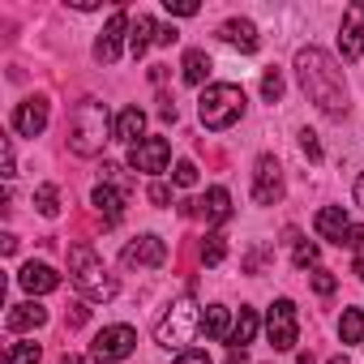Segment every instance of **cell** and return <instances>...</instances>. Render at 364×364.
Returning a JSON list of instances; mask_svg holds the SVG:
<instances>
[{
    "instance_id": "8",
    "label": "cell",
    "mask_w": 364,
    "mask_h": 364,
    "mask_svg": "<svg viewBox=\"0 0 364 364\" xmlns=\"http://www.w3.org/2000/svg\"><path fill=\"white\" fill-rule=\"evenodd\" d=\"M167 159H171V141L167 137H146V141L129 146V167L133 171L159 176V171H167Z\"/></svg>"
},
{
    "instance_id": "24",
    "label": "cell",
    "mask_w": 364,
    "mask_h": 364,
    "mask_svg": "<svg viewBox=\"0 0 364 364\" xmlns=\"http://www.w3.org/2000/svg\"><path fill=\"white\" fill-rule=\"evenodd\" d=\"M232 317H228V309L223 304H210L206 309V317H202V330H206V338H219V343H228V334H232Z\"/></svg>"
},
{
    "instance_id": "41",
    "label": "cell",
    "mask_w": 364,
    "mask_h": 364,
    "mask_svg": "<svg viewBox=\"0 0 364 364\" xmlns=\"http://www.w3.org/2000/svg\"><path fill=\"white\" fill-rule=\"evenodd\" d=\"M351 274H355V279H364V249L355 253V262H351Z\"/></svg>"
},
{
    "instance_id": "38",
    "label": "cell",
    "mask_w": 364,
    "mask_h": 364,
    "mask_svg": "<svg viewBox=\"0 0 364 364\" xmlns=\"http://www.w3.org/2000/svg\"><path fill=\"white\" fill-rule=\"evenodd\" d=\"M176 39H180V31H176V26H159V39H154V43H163V48H171Z\"/></svg>"
},
{
    "instance_id": "45",
    "label": "cell",
    "mask_w": 364,
    "mask_h": 364,
    "mask_svg": "<svg viewBox=\"0 0 364 364\" xmlns=\"http://www.w3.org/2000/svg\"><path fill=\"white\" fill-rule=\"evenodd\" d=\"M300 364H317V360H313V355H309V351H300Z\"/></svg>"
},
{
    "instance_id": "11",
    "label": "cell",
    "mask_w": 364,
    "mask_h": 364,
    "mask_svg": "<svg viewBox=\"0 0 364 364\" xmlns=\"http://www.w3.org/2000/svg\"><path fill=\"white\" fill-rule=\"evenodd\" d=\"M338 52H343V60H360V52H364V0H360V5H347V9H343Z\"/></svg>"
},
{
    "instance_id": "46",
    "label": "cell",
    "mask_w": 364,
    "mask_h": 364,
    "mask_svg": "<svg viewBox=\"0 0 364 364\" xmlns=\"http://www.w3.org/2000/svg\"><path fill=\"white\" fill-rule=\"evenodd\" d=\"M330 364H347V355H330Z\"/></svg>"
},
{
    "instance_id": "18",
    "label": "cell",
    "mask_w": 364,
    "mask_h": 364,
    "mask_svg": "<svg viewBox=\"0 0 364 364\" xmlns=\"http://www.w3.org/2000/svg\"><path fill=\"white\" fill-rule=\"evenodd\" d=\"M43 321H48V309L35 304V300H31V304H14L9 317H5V326H9L14 334H22V330H39Z\"/></svg>"
},
{
    "instance_id": "44",
    "label": "cell",
    "mask_w": 364,
    "mask_h": 364,
    "mask_svg": "<svg viewBox=\"0 0 364 364\" xmlns=\"http://www.w3.org/2000/svg\"><path fill=\"white\" fill-rule=\"evenodd\" d=\"M60 364H86L82 355H60Z\"/></svg>"
},
{
    "instance_id": "5",
    "label": "cell",
    "mask_w": 364,
    "mask_h": 364,
    "mask_svg": "<svg viewBox=\"0 0 364 364\" xmlns=\"http://www.w3.org/2000/svg\"><path fill=\"white\" fill-rule=\"evenodd\" d=\"M198 330H202V317H198V304H193V296H180V300H171V309L163 313V321H159V330H154V343L159 347H189L193 338H198Z\"/></svg>"
},
{
    "instance_id": "30",
    "label": "cell",
    "mask_w": 364,
    "mask_h": 364,
    "mask_svg": "<svg viewBox=\"0 0 364 364\" xmlns=\"http://www.w3.org/2000/svg\"><path fill=\"white\" fill-rule=\"evenodd\" d=\"M262 99H266V103H279V99H283V73H279V69H266V77H262Z\"/></svg>"
},
{
    "instance_id": "6",
    "label": "cell",
    "mask_w": 364,
    "mask_h": 364,
    "mask_svg": "<svg viewBox=\"0 0 364 364\" xmlns=\"http://www.w3.org/2000/svg\"><path fill=\"white\" fill-rule=\"evenodd\" d=\"M266 334H270V347H274V351H291V347H296L300 321H296V304H291L287 296L270 304V313H266Z\"/></svg>"
},
{
    "instance_id": "20",
    "label": "cell",
    "mask_w": 364,
    "mask_h": 364,
    "mask_svg": "<svg viewBox=\"0 0 364 364\" xmlns=\"http://www.w3.org/2000/svg\"><path fill=\"white\" fill-rule=\"evenodd\" d=\"M141 129H146V112H141V107H124V112L116 116V129H112V137H116V141H129V146H137Z\"/></svg>"
},
{
    "instance_id": "35",
    "label": "cell",
    "mask_w": 364,
    "mask_h": 364,
    "mask_svg": "<svg viewBox=\"0 0 364 364\" xmlns=\"http://www.w3.org/2000/svg\"><path fill=\"white\" fill-rule=\"evenodd\" d=\"M146 198H150L154 206H167V202H171V189L163 185V180H154V185H150V193H146Z\"/></svg>"
},
{
    "instance_id": "34",
    "label": "cell",
    "mask_w": 364,
    "mask_h": 364,
    "mask_svg": "<svg viewBox=\"0 0 364 364\" xmlns=\"http://www.w3.org/2000/svg\"><path fill=\"white\" fill-rule=\"evenodd\" d=\"M86 321H90V309H86L82 300H77V304H69V313H65V326H69V330H77V326H86Z\"/></svg>"
},
{
    "instance_id": "29",
    "label": "cell",
    "mask_w": 364,
    "mask_h": 364,
    "mask_svg": "<svg viewBox=\"0 0 364 364\" xmlns=\"http://www.w3.org/2000/svg\"><path fill=\"white\" fill-rule=\"evenodd\" d=\"M39 355H43V347H39V343H9L5 364H39Z\"/></svg>"
},
{
    "instance_id": "2",
    "label": "cell",
    "mask_w": 364,
    "mask_h": 364,
    "mask_svg": "<svg viewBox=\"0 0 364 364\" xmlns=\"http://www.w3.org/2000/svg\"><path fill=\"white\" fill-rule=\"evenodd\" d=\"M112 129H116V124L107 120V103H99V99H77L73 112H69V150L82 154V159H95V154L103 150V141H107Z\"/></svg>"
},
{
    "instance_id": "12",
    "label": "cell",
    "mask_w": 364,
    "mask_h": 364,
    "mask_svg": "<svg viewBox=\"0 0 364 364\" xmlns=\"http://www.w3.org/2000/svg\"><path fill=\"white\" fill-rule=\"evenodd\" d=\"M124 31H129V14H124V9H116V14L107 18V26H103V35H99V43H95V60H99V65H116V56H120V39H124Z\"/></svg>"
},
{
    "instance_id": "42",
    "label": "cell",
    "mask_w": 364,
    "mask_h": 364,
    "mask_svg": "<svg viewBox=\"0 0 364 364\" xmlns=\"http://www.w3.org/2000/svg\"><path fill=\"white\" fill-rule=\"evenodd\" d=\"M355 202L364 206V171H360V180H355Z\"/></svg>"
},
{
    "instance_id": "37",
    "label": "cell",
    "mask_w": 364,
    "mask_h": 364,
    "mask_svg": "<svg viewBox=\"0 0 364 364\" xmlns=\"http://www.w3.org/2000/svg\"><path fill=\"white\" fill-rule=\"evenodd\" d=\"M167 14H176V18H193L198 5H193V0H185V5H171V0H167Z\"/></svg>"
},
{
    "instance_id": "3",
    "label": "cell",
    "mask_w": 364,
    "mask_h": 364,
    "mask_svg": "<svg viewBox=\"0 0 364 364\" xmlns=\"http://www.w3.org/2000/svg\"><path fill=\"white\" fill-rule=\"evenodd\" d=\"M69 274H73V283H77V291L86 296V300H112L116 296V279L107 274V266L99 262V253L86 245V240H77V245H69Z\"/></svg>"
},
{
    "instance_id": "16",
    "label": "cell",
    "mask_w": 364,
    "mask_h": 364,
    "mask_svg": "<svg viewBox=\"0 0 364 364\" xmlns=\"http://www.w3.org/2000/svg\"><path fill=\"white\" fill-rule=\"evenodd\" d=\"M313 228H317V236H321V240H330V245H343V240H347V232H351V223H347L343 206H321V210H317V219H313Z\"/></svg>"
},
{
    "instance_id": "23",
    "label": "cell",
    "mask_w": 364,
    "mask_h": 364,
    "mask_svg": "<svg viewBox=\"0 0 364 364\" xmlns=\"http://www.w3.org/2000/svg\"><path fill=\"white\" fill-rule=\"evenodd\" d=\"M283 245H291V262L300 266V270H309V266H317V245H309L296 228H287L283 232Z\"/></svg>"
},
{
    "instance_id": "43",
    "label": "cell",
    "mask_w": 364,
    "mask_h": 364,
    "mask_svg": "<svg viewBox=\"0 0 364 364\" xmlns=\"http://www.w3.org/2000/svg\"><path fill=\"white\" fill-rule=\"evenodd\" d=\"M228 364H249V355H245V351H232V355H228Z\"/></svg>"
},
{
    "instance_id": "21",
    "label": "cell",
    "mask_w": 364,
    "mask_h": 364,
    "mask_svg": "<svg viewBox=\"0 0 364 364\" xmlns=\"http://www.w3.org/2000/svg\"><path fill=\"white\" fill-rule=\"evenodd\" d=\"M202 215H206L215 228H223V223L232 219V193H228L223 185H215V189L202 198Z\"/></svg>"
},
{
    "instance_id": "40",
    "label": "cell",
    "mask_w": 364,
    "mask_h": 364,
    "mask_svg": "<svg viewBox=\"0 0 364 364\" xmlns=\"http://www.w3.org/2000/svg\"><path fill=\"white\" fill-rule=\"evenodd\" d=\"M159 116H163V120H171V124H176V103H171V99H167V95H163V99H159Z\"/></svg>"
},
{
    "instance_id": "17",
    "label": "cell",
    "mask_w": 364,
    "mask_h": 364,
    "mask_svg": "<svg viewBox=\"0 0 364 364\" xmlns=\"http://www.w3.org/2000/svg\"><path fill=\"white\" fill-rule=\"evenodd\" d=\"M219 39H223V43H232V48H240V52H257V48H262L257 26H253V22H245V18L223 22V26H219Z\"/></svg>"
},
{
    "instance_id": "1",
    "label": "cell",
    "mask_w": 364,
    "mask_h": 364,
    "mask_svg": "<svg viewBox=\"0 0 364 364\" xmlns=\"http://www.w3.org/2000/svg\"><path fill=\"white\" fill-rule=\"evenodd\" d=\"M296 73H300V86L304 95L326 112V116H343L351 103H347V77L343 69L321 52V48H300L296 52Z\"/></svg>"
},
{
    "instance_id": "33",
    "label": "cell",
    "mask_w": 364,
    "mask_h": 364,
    "mask_svg": "<svg viewBox=\"0 0 364 364\" xmlns=\"http://www.w3.org/2000/svg\"><path fill=\"white\" fill-rule=\"evenodd\" d=\"M300 150H304L313 163H321V141H317V133H313V129H304V133H300Z\"/></svg>"
},
{
    "instance_id": "10",
    "label": "cell",
    "mask_w": 364,
    "mask_h": 364,
    "mask_svg": "<svg viewBox=\"0 0 364 364\" xmlns=\"http://www.w3.org/2000/svg\"><path fill=\"white\" fill-rule=\"evenodd\" d=\"M120 262H124L129 270H159V266L167 262V245H163L159 236H137V240L124 245Z\"/></svg>"
},
{
    "instance_id": "14",
    "label": "cell",
    "mask_w": 364,
    "mask_h": 364,
    "mask_svg": "<svg viewBox=\"0 0 364 364\" xmlns=\"http://www.w3.org/2000/svg\"><path fill=\"white\" fill-rule=\"evenodd\" d=\"M90 202H95V210H99V219H103V228H116L120 219H124V202H129V189H112L107 180L90 193Z\"/></svg>"
},
{
    "instance_id": "27",
    "label": "cell",
    "mask_w": 364,
    "mask_h": 364,
    "mask_svg": "<svg viewBox=\"0 0 364 364\" xmlns=\"http://www.w3.org/2000/svg\"><path fill=\"white\" fill-rule=\"evenodd\" d=\"M338 338H343V343H364V309H347V313H343Z\"/></svg>"
},
{
    "instance_id": "7",
    "label": "cell",
    "mask_w": 364,
    "mask_h": 364,
    "mask_svg": "<svg viewBox=\"0 0 364 364\" xmlns=\"http://www.w3.org/2000/svg\"><path fill=\"white\" fill-rule=\"evenodd\" d=\"M133 347H137V334H133L129 326H107V330L95 334V343H90V360H99V364H116V360H129Z\"/></svg>"
},
{
    "instance_id": "13",
    "label": "cell",
    "mask_w": 364,
    "mask_h": 364,
    "mask_svg": "<svg viewBox=\"0 0 364 364\" xmlns=\"http://www.w3.org/2000/svg\"><path fill=\"white\" fill-rule=\"evenodd\" d=\"M48 99L43 95H35V99H26V103H18V112H14V129L22 133V137H39L43 129H48Z\"/></svg>"
},
{
    "instance_id": "31",
    "label": "cell",
    "mask_w": 364,
    "mask_h": 364,
    "mask_svg": "<svg viewBox=\"0 0 364 364\" xmlns=\"http://www.w3.org/2000/svg\"><path fill=\"white\" fill-rule=\"evenodd\" d=\"M309 283H313V291H317V296H334V287H338V279H334L330 270H313V274H309Z\"/></svg>"
},
{
    "instance_id": "36",
    "label": "cell",
    "mask_w": 364,
    "mask_h": 364,
    "mask_svg": "<svg viewBox=\"0 0 364 364\" xmlns=\"http://www.w3.org/2000/svg\"><path fill=\"white\" fill-rule=\"evenodd\" d=\"M176 364H215L206 351H185V355H176Z\"/></svg>"
},
{
    "instance_id": "9",
    "label": "cell",
    "mask_w": 364,
    "mask_h": 364,
    "mask_svg": "<svg viewBox=\"0 0 364 364\" xmlns=\"http://www.w3.org/2000/svg\"><path fill=\"white\" fill-rule=\"evenodd\" d=\"M253 198L257 206H274L283 198V167L274 154H262L257 159V171H253Z\"/></svg>"
},
{
    "instance_id": "26",
    "label": "cell",
    "mask_w": 364,
    "mask_h": 364,
    "mask_svg": "<svg viewBox=\"0 0 364 364\" xmlns=\"http://www.w3.org/2000/svg\"><path fill=\"white\" fill-rule=\"evenodd\" d=\"M202 266H219L223 257H228V236L223 232H210V236H202Z\"/></svg>"
},
{
    "instance_id": "28",
    "label": "cell",
    "mask_w": 364,
    "mask_h": 364,
    "mask_svg": "<svg viewBox=\"0 0 364 364\" xmlns=\"http://www.w3.org/2000/svg\"><path fill=\"white\" fill-rule=\"evenodd\" d=\"M35 206H39V215L56 219V215H60V189H56V185H39V189H35Z\"/></svg>"
},
{
    "instance_id": "25",
    "label": "cell",
    "mask_w": 364,
    "mask_h": 364,
    "mask_svg": "<svg viewBox=\"0 0 364 364\" xmlns=\"http://www.w3.org/2000/svg\"><path fill=\"white\" fill-rule=\"evenodd\" d=\"M210 69H215V65H210V56H206L202 48L185 52V82H189V86H202V82L210 77Z\"/></svg>"
},
{
    "instance_id": "19",
    "label": "cell",
    "mask_w": 364,
    "mask_h": 364,
    "mask_svg": "<svg viewBox=\"0 0 364 364\" xmlns=\"http://www.w3.org/2000/svg\"><path fill=\"white\" fill-rule=\"evenodd\" d=\"M154 39H159V26H154V18H150V14H137V22L129 26V52L141 60V56H146V48H150Z\"/></svg>"
},
{
    "instance_id": "15",
    "label": "cell",
    "mask_w": 364,
    "mask_h": 364,
    "mask_svg": "<svg viewBox=\"0 0 364 364\" xmlns=\"http://www.w3.org/2000/svg\"><path fill=\"white\" fill-rule=\"evenodd\" d=\"M18 283H22L31 296H48V291L60 287V274H56L52 266H43V262H26V266L18 270Z\"/></svg>"
},
{
    "instance_id": "22",
    "label": "cell",
    "mask_w": 364,
    "mask_h": 364,
    "mask_svg": "<svg viewBox=\"0 0 364 364\" xmlns=\"http://www.w3.org/2000/svg\"><path fill=\"white\" fill-rule=\"evenodd\" d=\"M253 338H257V313H253V309H240V317H236V326H232V334H228V347H232V351H245Z\"/></svg>"
},
{
    "instance_id": "32",
    "label": "cell",
    "mask_w": 364,
    "mask_h": 364,
    "mask_svg": "<svg viewBox=\"0 0 364 364\" xmlns=\"http://www.w3.org/2000/svg\"><path fill=\"white\" fill-rule=\"evenodd\" d=\"M176 185H180V189H193V185H198V167H193L189 159L176 163Z\"/></svg>"
},
{
    "instance_id": "4",
    "label": "cell",
    "mask_w": 364,
    "mask_h": 364,
    "mask_svg": "<svg viewBox=\"0 0 364 364\" xmlns=\"http://www.w3.org/2000/svg\"><path fill=\"white\" fill-rule=\"evenodd\" d=\"M198 116L206 129H232L240 116H245V90L232 86V82H215L202 90V103H198Z\"/></svg>"
},
{
    "instance_id": "39",
    "label": "cell",
    "mask_w": 364,
    "mask_h": 364,
    "mask_svg": "<svg viewBox=\"0 0 364 364\" xmlns=\"http://www.w3.org/2000/svg\"><path fill=\"white\" fill-rule=\"evenodd\" d=\"M343 245H347V249H355V253H360V249H364V228H351V232H347V240H343Z\"/></svg>"
}]
</instances>
